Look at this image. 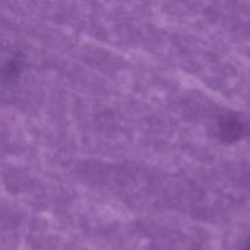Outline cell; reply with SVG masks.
I'll return each instance as SVG.
<instances>
[{
  "label": "cell",
  "instance_id": "cell-1",
  "mask_svg": "<svg viewBox=\"0 0 250 250\" xmlns=\"http://www.w3.org/2000/svg\"><path fill=\"white\" fill-rule=\"evenodd\" d=\"M249 250H250V249H249Z\"/></svg>",
  "mask_w": 250,
  "mask_h": 250
}]
</instances>
